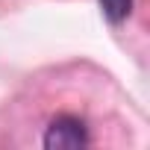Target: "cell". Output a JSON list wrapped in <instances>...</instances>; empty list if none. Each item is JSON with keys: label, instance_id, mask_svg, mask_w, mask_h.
<instances>
[{"label": "cell", "instance_id": "obj_1", "mask_svg": "<svg viewBox=\"0 0 150 150\" xmlns=\"http://www.w3.org/2000/svg\"><path fill=\"white\" fill-rule=\"evenodd\" d=\"M88 144V127L77 115H56L44 129L47 150H80Z\"/></svg>", "mask_w": 150, "mask_h": 150}, {"label": "cell", "instance_id": "obj_2", "mask_svg": "<svg viewBox=\"0 0 150 150\" xmlns=\"http://www.w3.org/2000/svg\"><path fill=\"white\" fill-rule=\"evenodd\" d=\"M109 24H124L132 15V0H97Z\"/></svg>", "mask_w": 150, "mask_h": 150}]
</instances>
